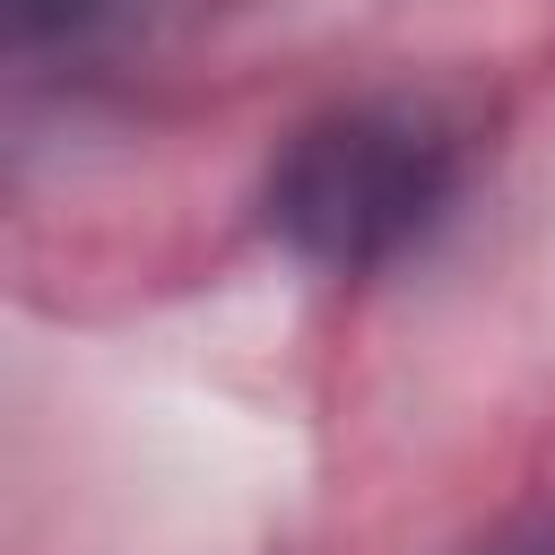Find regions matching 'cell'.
<instances>
[{
    "mask_svg": "<svg viewBox=\"0 0 555 555\" xmlns=\"http://www.w3.org/2000/svg\"><path fill=\"white\" fill-rule=\"evenodd\" d=\"M451 199V139L408 104H347L304 121L269 165V225L321 269L408 251Z\"/></svg>",
    "mask_w": 555,
    "mask_h": 555,
    "instance_id": "6da1fadb",
    "label": "cell"
}]
</instances>
